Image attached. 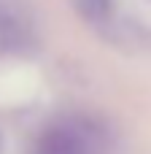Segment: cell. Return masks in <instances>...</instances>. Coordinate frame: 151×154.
Masks as SVG:
<instances>
[{
	"mask_svg": "<svg viewBox=\"0 0 151 154\" xmlns=\"http://www.w3.org/2000/svg\"><path fill=\"white\" fill-rule=\"evenodd\" d=\"M35 154H103V141L89 122L62 119L46 127Z\"/></svg>",
	"mask_w": 151,
	"mask_h": 154,
	"instance_id": "obj_1",
	"label": "cell"
},
{
	"mask_svg": "<svg viewBox=\"0 0 151 154\" xmlns=\"http://www.w3.org/2000/svg\"><path fill=\"white\" fill-rule=\"evenodd\" d=\"M73 3H76L78 16L95 27L111 22V16H113V0H73Z\"/></svg>",
	"mask_w": 151,
	"mask_h": 154,
	"instance_id": "obj_2",
	"label": "cell"
}]
</instances>
